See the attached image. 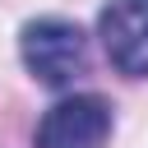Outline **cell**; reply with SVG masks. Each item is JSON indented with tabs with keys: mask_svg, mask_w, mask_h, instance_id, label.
Listing matches in <instances>:
<instances>
[{
	"mask_svg": "<svg viewBox=\"0 0 148 148\" xmlns=\"http://www.w3.org/2000/svg\"><path fill=\"white\" fill-rule=\"evenodd\" d=\"M97 37L120 74L148 79V0H111L97 18Z\"/></svg>",
	"mask_w": 148,
	"mask_h": 148,
	"instance_id": "3957f363",
	"label": "cell"
},
{
	"mask_svg": "<svg viewBox=\"0 0 148 148\" xmlns=\"http://www.w3.org/2000/svg\"><path fill=\"white\" fill-rule=\"evenodd\" d=\"M106 134H111V106L92 92H79L60 97L42 116L32 148H102Z\"/></svg>",
	"mask_w": 148,
	"mask_h": 148,
	"instance_id": "7a4b0ae2",
	"label": "cell"
},
{
	"mask_svg": "<svg viewBox=\"0 0 148 148\" xmlns=\"http://www.w3.org/2000/svg\"><path fill=\"white\" fill-rule=\"evenodd\" d=\"M18 51H23V65L32 79H42L46 88H65L83 74L88 65V37L65 23V18H37L23 28L18 37Z\"/></svg>",
	"mask_w": 148,
	"mask_h": 148,
	"instance_id": "6da1fadb",
	"label": "cell"
}]
</instances>
